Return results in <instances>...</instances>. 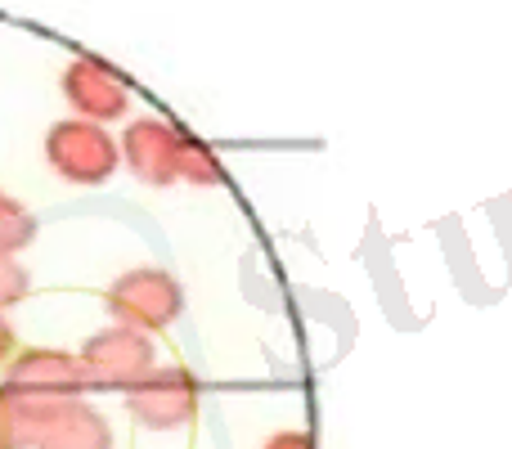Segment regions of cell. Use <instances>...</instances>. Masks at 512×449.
Returning <instances> with one entry per match:
<instances>
[{
	"label": "cell",
	"instance_id": "cell-4",
	"mask_svg": "<svg viewBox=\"0 0 512 449\" xmlns=\"http://www.w3.org/2000/svg\"><path fill=\"white\" fill-rule=\"evenodd\" d=\"M81 387H86V369H81V360H72L63 351L36 346V351L14 355V364H9V391L23 400V409L32 418H50L54 409L72 405V396H81Z\"/></svg>",
	"mask_w": 512,
	"mask_h": 449
},
{
	"label": "cell",
	"instance_id": "cell-11",
	"mask_svg": "<svg viewBox=\"0 0 512 449\" xmlns=\"http://www.w3.org/2000/svg\"><path fill=\"white\" fill-rule=\"evenodd\" d=\"M14 409H9V396L0 391V449H9V441H14Z\"/></svg>",
	"mask_w": 512,
	"mask_h": 449
},
{
	"label": "cell",
	"instance_id": "cell-2",
	"mask_svg": "<svg viewBox=\"0 0 512 449\" xmlns=\"http://www.w3.org/2000/svg\"><path fill=\"white\" fill-rule=\"evenodd\" d=\"M104 306L113 324L140 328V333H158V328L176 324L185 310V288L171 270L162 265H135V270L117 274L104 292Z\"/></svg>",
	"mask_w": 512,
	"mask_h": 449
},
{
	"label": "cell",
	"instance_id": "cell-7",
	"mask_svg": "<svg viewBox=\"0 0 512 449\" xmlns=\"http://www.w3.org/2000/svg\"><path fill=\"white\" fill-rule=\"evenodd\" d=\"M194 409V378L185 369H153L140 387H131V414L149 427H167Z\"/></svg>",
	"mask_w": 512,
	"mask_h": 449
},
{
	"label": "cell",
	"instance_id": "cell-5",
	"mask_svg": "<svg viewBox=\"0 0 512 449\" xmlns=\"http://www.w3.org/2000/svg\"><path fill=\"white\" fill-rule=\"evenodd\" d=\"M77 360L86 369V382H99V387H140L153 373V342L140 328L113 324L90 337Z\"/></svg>",
	"mask_w": 512,
	"mask_h": 449
},
{
	"label": "cell",
	"instance_id": "cell-12",
	"mask_svg": "<svg viewBox=\"0 0 512 449\" xmlns=\"http://www.w3.org/2000/svg\"><path fill=\"white\" fill-rule=\"evenodd\" d=\"M14 355V328H9V319L0 315V360H9Z\"/></svg>",
	"mask_w": 512,
	"mask_h": 449
},
{
	"label": "cell",
	"instance_id": "cell-1",
	"mask_svg": "<svg viewBox=\"0 0 512 449\" xmlns=\"http://www.w3.org/2000/svg\"><path fill=\"white\" fill-rule=\"evenodd\" d=\"M117 144H122V162L131 167V176L153 189L176 185V180H189V185H221L225 180L216 153L162 117H135Z\"/></svg>",
	"mask_w": 512,
	"mask_h": 449
},
{
	"label": "cell",
	"instance_id": "cell-13",
	"mask_svg": "<svg viewBox=\"0 0 512 449\" xmlns=\"http://www.w3.org/2000/svg\"><path fill=\"white\" fill-rule=\"evenodd\" d=\"M270 449H306V441H301V436H279Z\"/></svg>",
	"mask_w": 512,
	"mask_h": 449
},
{
	"label": "cell",
	"instance_id": "cell-6",
	"mask_svg": "<svg viewBox=\"0 0 512 449\" xmlns=\"http://www.w3.org/2000/svg\"><path fill=\"white\" fill-rule=\"evenodd\" d=\"M63 99H68V108H77V117L99 126L131 113V90L99 59H72L63 68Z\"/></svg>",
	"mask_w": 512,
	"mask_h": 449
},
{
	"label": "cell",
	"instance_id": "cell-3",
	"mask_svg": "<svg viewBox=\"0 0 512 449\" xmlns=\"http://www.w3.org/2000/svg\"><path fill=\"white\" fill-rule=\"evenodd\" d=\"M45 162L72 185H108L122 162V144L86 117H63L45 131Z\"/></svg>",
	"mask_w": 512,
	"mask_h": 449
},
{
	"label": "cell",
	"instance_id": "cell-8",
	"mask_svg": "<svg viewBox=\"0 0 512 449\" xmlns=\"http://www.w3.org/2000/svg\"><path fill=\"white\" fill-rule=\"evenodd\" d=\"M45 436H41V449H108V427L99 414L81 405H63L54 409L50 418H41Z\"/></svg>",
	"mask_w": 512,
	"mask_h": 449
},
{
	"label": "cell",
	"instance_id": "cell-10",
	"mask_svg": "<svg viewBox=\"0 0 512 449\" xmlns=\"http://www.w3.org/2000/svg\"><path fill=\"white\" fill-rule=\"evenodd\" d=\"M27 288H32V279H27V270L18 265V256L0 252V315H5L9 306H18V301L27 297Z\"/></svg>",
	"mask_w": 512,
	"mask_h": 449
},
{
	"label": "cell",
	"instance_id": "cell-9",
	"mask_svg": "<svg viewBox=\"0 0 512 449\" xmlns=\"http://www.w3.org/2000/svg\"><path fill=\"white\" fill-rule=\"evenodd\" d=\"M36 238V216L18 198L0 194V252H23Z\"/></svg>",
	"mask_w": 512,
	"mask_h": 449
}]
</instances>
